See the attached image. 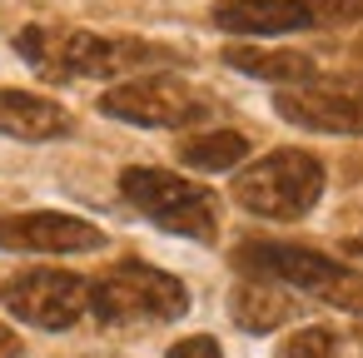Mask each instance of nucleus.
Masks as SVG:
<instances>
[{
	"label": "nucleus",
	"instance_id": "obj_19",
	"mask_svg": "<svg viewBox=\"0 0 363 358\" xmlns=\"http://www.w3.org/2000/svg\"><path fill=\"white\" fill-rule=\"evenodd\" d=\"M348 249H353V254H363V234H353V239H348Z\"/></svg>",
	"mask_w": 363,
	"mask_h": 358
},
{
	"label": "nucleus",
	"instance_id": "obj_13",
	"mask_svg": "<svg viewBox=\"0 0 363 358\" xmlns=\"http://www.w3.org/2000/svg\"><path fill=\"white\" fill-rule=\"evenodd\" d=\"M229 318L244 333H274L279 323L294 318V298H289V289H279L269 279H244L229 293Z\"/></svg>",
	"mask_w": 363,
	"mask_h": 358
},
{
	"label": "nucleus",
	"instance_id": "obj_11",
	"mask_svg": "<svg viewBox=\"0 0 363 358\" xmlns=\"http://www.w3.org/2000/svg\"><path fill=\"white\" fill-rule=\"evenodd\" d=\"M0 135L26 140V145H45L70 135V115L55 100L26 95V90H0Z\"/></svg>",
	"mask_w": 363,
	"mask_h": 358
},
{
	"label": "nucleus",
	"instance_id": "obj_4",
	"mask_svg": "<svg viewBox=\"0 0 363 358\" xmlns=\"http://www.w3.org/2000/svg\"><path fill=\"white\" fill-rule=\"evenodd\" d=\"M120 194L169 234H184L199 244H209L219 234V194L209 184L179 179V174L155 169V164H130L120 174Z\"/></svg>",
	"mask_w": 363,
	"mask_h": 358
},
{
	"label": "nucleus",
	"instance_id": "obj_5",
	"mask_svg": "<svg viewBox=\"0 0 363 358\" xmlns=\"http://www.w3.org/2000/svg\"><path fill=\"white\" fill-rule=\"evenodd\" d=\"M323 164L308 150H274L234 179V199L259 219H303L323 199Z\"/></svg>",
	"mask_w": 363,
	"mask_h": 358
},
{
	"label": "nucleus",
	"instance_id": "obj_14",
	"mask_svg": "<svg viewBox=\"0 0 363 358\" xmlns=\"http://www.w3.org/2000/svg\"><path fill=\"white\" fill-rule=\"evenodd\" d=\"M249 155V140L239 130H209V135H194V140H179V160L189 169H204V174H219V169H234L244 164Z\"/></svg>",
	"mask_w": 363,
	"mask_h": 358
},
{
	"label": "nucleus",
	"instance_id": "obj_15",
	"mask_svg": "<svg viewBox=\"0 0 363 358\" xmlns=\"http://www.w3.org/2000/svg\"><path fill=\"white\" fill-rule=\"evenodd\" d=\"M313 30H343L363 21V0H303Z\"/></svg>",
	"mask_w": 363,
	"mask_h": 358
},
{
	"label": "nucleus",
	"instance_id": "obj_17",
	"mask_svg": "<svg viewBox=\"0 0 363 358\" xmlns=\"http://www.w3.org/2000/svg\"><path fill=\"white\" fill-rule=\"evenodd\" d=\"M169 358H224V353H219V343L209 333H194V338H179L169 348Z\"/></svg>",
	"mask_w": 363,
	"mask_h": 358
},
{
	"label": "nucleus",
	"instance_id": "obj_3",
	"mask_svg": "<svg viewBox=\"0 0 363 358\" xmlns=\"http://www.w3.org/2000/svg\"><path fill=\"white\" fill-rule=\"evenodd\" d=\"M90 313L115 328L120 323H169V318L189 313V289L155 264L125 259L90 284Z\"/></svg>",
	"mask_w": 363,
	"mask_h": 358
},
{
	"label": "nucleus",
	"instance_id": "obj_6",
	"mask_svg": "<svg viewBox=\"0 0 363 358\" xmlns=\"http://www.w3.org/2000/svg\"><path fill=\"white\" fill-rule=\"evenodd\" d=\"M209 110H214V100L179 75H135V80L110 85L100 95V115L125 120V125H145V130H179V125L204 120Z\"/></svg>",
	"mask_w": 363,
	"mask_h": 358
},
{
	"label": "nucleus",
	"instance_id": "obj_7",
	"mask_svg": "<svg viewBox=\"0 0 363 358\" xmlns=\"http://www.w3.org/2000/svg\"><path fill=\"white\" fill-rule=\"evenodd\" d=\"M6 308L30 328H70L90 308V284L70 269H21L0 284Z\"/></svg>",
	"mask_w": 363,
	"mask_h": 358
},
{
	"label": "nucleus",
	"instance_id": "obj_10",
	"mask_svg": "<svg viewBox=\"0 0 363 358\" xmlns=\"http://www.w3.org/2000/svg\"><path fill=\"white\" fill-rule=\"evenodd\" d=\"M209 21L229 35H289L313 30L303 0H214Z\"/></svg>",
	"mask_w": 363,
	"mask_h": 358
},
{
	"label": "nucleus",
	"instance_id": "obj_8",
	"mask_svg": "<svg viewBox=\"0 0 363 358\" xmlns=\"http://www.w3.org/2000/svg\"><path fill=\"white\" fill-rule=\"evenodd\" d=\"M105 244V229L75 219L65 209H26L0 214V249L11 254H90Z\"/></svg>",
	"mask_w": 363,
	"mask_h": 358
},
{
	"label": "nucleus",
	"instance_id": "obj_18",
	"mask_svg": "<svg viewBox=\"0 0 363 358\" xmlns=\"http://www.w3.org/2000/svg\"><path fill=\"white\" fill-rule=\"evenodd\" d=\"M26 353V343H21V333L16 328H6V323H0V358H21Z\"/></svg>",
	"mask_w": 363,
	"mask_h": 358
},
{
	"label": "nucleus",
	"instance_id": "obj_1",
	"mask_svg": "<svg viewBox=\"0 0 363 358\" xmlns=\"http://www.w3.org/2000/svg\"><path fill=\"white\" fill-rule=\"evenodd\" d=\"M16 50L30 60V70L40 80H110L125 70H140L150 60H169V50L150 45V40H110V35H90V30H70V26H26L16 35Z\"/></svg>",
	"mask_w": 363,
	"mask_h": 358
},
{
	"label": "nucleus",
	"instance_id": "obj_16",
	"mask_svg": "<svg viewBox=\"0 0 363 358\" xmlns=\"http://www.w3.org/2000/svg\"><path fill=\"white\" fill-rule=\"evenodd\" d=\"M284 358H338V333L333 328H298L284 348Z\"/></svg>",
	"mask_w": 363,
	"mask_h": 358
},
{
	"label": "nucleus",
	"instance_id": "obj_2",
	"mask_svg": "<svg viewBox=\"0 0 363 358\" xmlns=\"http://www.w3.org/2000/svg\"><path fill=\"white\" fill-rule=\"evenodd\" d=\"M234 269L254 274V279H269L279 289H298L318 303H333V308H348V313H363V274L338 264V259H323L318 249H303V244H274V239H249L234 249Z\"/></svg>",
	"mask_w": 363,
	"mask_h": 358
},
{
	"label": "nucleus",
	"instance_id": "obj_9",
	"mask_svg": "<svg viewBox=\"0 0 363 358\" xmlns=\"http://www.w3.org/2000/svg\"><path fill=\"white\" fill-rule=\"evenodd\" d=\"M274 110L298 125V130H318V135H363V100L343 95V90H279Z\"/></svg>",
	"mask_w": 363,
	"mask_h": 358
},
{
	"label": "nucleus",
	"instance_id": "obj_12",
	"mask_svg": "<svg viewBox=\"0 0 363 358\" xmlns=\"http://www.w3.org/2000/svg\"><path fill=\"white\" fill-rule=\"evenodd\" d=\"M224 65L239 70V75H254V80L284 85V90L308 85V80L318 75L313 55H303V50H259V45H229V50H224Z\"/></svg>",
	"mask_w": 363,
	"mask_h": 358
}]
</instances>
